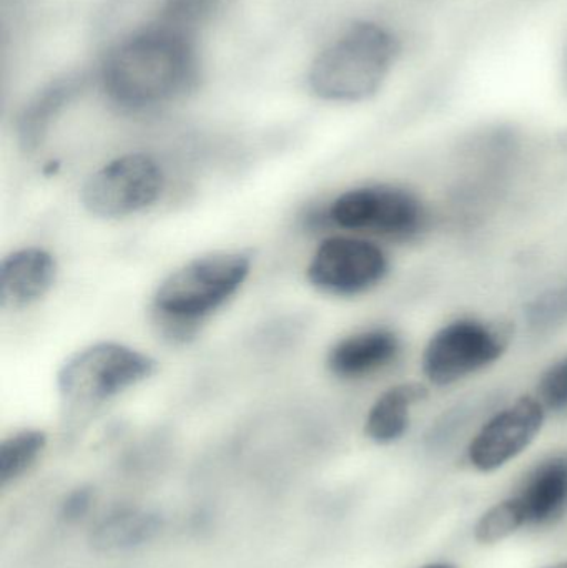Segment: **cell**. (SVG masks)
I'll return each mask as SVG.
<instances>
[{"label": "cell", "instance_id": "5", "mask_svg": "<svg viewBox=\"0 0 567 568\" xmlns=\"http://www.w3.org/2000/svg\"><path fill=\"white\" fill-rule=\"evenodd\" d=\"M512 327L503 323L462 317L433 334L422 357L423 376L436 387H448L498 363L509 344Z\"/></svg>", "mask_w": 567, "mask_h": 568}, {"label": "cell", "instance_id": "23", "mask_svg": "<svg viewBox=\"0 0 567 568\" xmlns=\"http://www.w3.org/2000/svg\"><path fill=\"white\" fill-rule=\"evenodd\" d=\"M543 568H567V560H563V562L551 564V566H546Z\"/></svg>", "mask_w": 567, "mask_h": 568}, {"label": "cell", "instance_id": "6", "mask_svg": "<svg viewBox=\"0 0 567 568\" xmlns=\"http://www.w3.org/2000/svg\"><path fill=\"white\" fill-rule=\"evenodd\" d=\"M328 219L340 229L373 233L392 242L419 239L429 225L422 199L393 185L360 186L343 193L330 206Z\"/></svg>", "mask_w": 567, "mask_h": 568}, {"label": "cell", "instance_id": "22", "mask_svg": "<svg viewBox=\"0 0 567 568\" xmlns=\"http://www.w3.org/2000/svg\"><path fill=\"white\" fill-rule=\"evenodd\" d=\"M422 568H456V567L452 566V564H448V562H432V564H426V566H423Z\"/></svg>", "mask_w": 567, "mask_h": 568}, {"label": "cell", "instance_id": "21", "mask_svg": "<svg viewBox=\"0 0 567 568\" xmlns=\"http://www.w3.org/2000/svg\"><path fill=\"white\" fill-rule=\"evenodd\" d=\"M556 296H558L559 306H561L563 316H565V320L567 317V286L561 287V290L555 291Z\"/></svg>", "mask_w": 567, "mask_h": 568}, {"label": "cell", "instance_id": "14", "mask_svg": "<svg viewBox=\"0 0 567 568\" xmlns=\"http://www.w3.org/2000/svg\"><path fill=\"white\" fill-rule=\"evenodd\" d=\"M79 79H63L52 83L39 93L29 105L23 109L19 119L20 146L23 152H33L45 139L52 120L59 115L60 110L79 93Z\"/></svg>", "mask_w": 567, "mask_h": 568}, {"label": "cell", "instance_id": "10", "mask_svg": "<svg viewBox=\"0 0 567 568\" xmlns=\"http://www.w3.org/2000/svg\"><path fill=\"white\" fill-rule=\"evenodd\" d=\"M515 497L525 510L526 527L543 529L559 523L567 514V454L539 460Z\"/></svg>", "mask_w": 567, "mask_h": 568}, {"label": "cell", "instance_id": "7", "mask_svg": "<svg viewBox=\"0 0 567 568\" xmlns=\"http://www.w3.org/2000/svg\"><path fill=\"white\" fill-rule=\"evenodd\" d=\"M163 183L162 169L152 156L130 153L93 173L80 200L93 216L125 219L153 205L162 195Z\"/></svg>", "mask_w": 567, "mask_h": 568}, {"label": "cell", "instance_id": "3", "mask_svg": "<svg viewBox=\"0 0 567 568\" xmlns=\"http://www.w3.org/2000/svg\"><path fill=\"white\" fill-rule=\"evenodd\" d=\"M250 268L249 252H220L193 260L160 284L153 297L155 313L196 326L239 291Z\"/></svg>", "mask_w": 567, "mask_h": 568}, {"label": "cell", "instance_id": "2", "mask_svg": "<svg viewBox=\"0 0 567 568\" xmlns=\"http://www.w3.org/2000/svg\"><path fill=\"white\" fill-rule=\"evenodd\" d=\"M399 55L402 42L395 30L376 20H355L313 60L310 90L326 102L372 99L392 75Z\"/></svg>", "mask_w": 567, "mask_h": 568}, {"label": "cell", "instance_id": "20", "mask_svg": "<svg viewBox=\"0 0 567 568\" xmlns=\"http://www.w3.org/2000/svg\"><path fill=\"white\" fill-rule=\"evenodd\" d=\"M90 506H92V490L87 487L73 490L62 504V517L67 523H75L89 513Z\"/></svg>", "mask_w": 567, "mask_h": 568}, {"label": "cell", "instance_id": "9", "mask_svg": "<svg viewBox=\"0 0 567 568\" xmlns=\"http://www.w3.org/2000/svg\"><path fill=\"white\" fill-rule=\"evenodd\" d=\"M545 406L536 396H522L489 417L469 443L466 457L479 474H493L533 446L546 423Z\"/></svg>", "mask_w": 567, "mask_h": 568}, {"label": "cell", "instance_id": "16", "mask_svg": "<svg viewBox=\"0 0 567 568\" xmlns=\"http://www.w3.org/2000/svg\"><path fill=\"white\" fill-rule=\"evenodd\" d=\"M526 517L515 496L506 497L485 510L473 527V539L483 547H495L525 529Z\"/></svg>", "mask_w": 567, "mask_h": 568}, {"label": "cell", "instance_id": "19", "mask_svg": "<svg viewBox=\"0 0 567 568\" xmlns=\"http://www.w3.org/2000/svg\"><path fill=\"white\" fill-rule=\"evenodd\" d=\"M165 2L166 20L185 26L189 20L202 16L213 0H165Z\"/></svg>", "mask_w": 567, "mask_h": 568}, {"label": "cell", "instance_id": "15", "mask_svg": "<svg viewBox=\"0 0 567 568\" xmlns=\"http://www.w3.org/2000/svg\"><path fill=\"white\" fill-rule=\"evenodd\" d=\"M160 517L142 510H123L103 520L92 536L99 550H126L152 540L160 532Z\"/></svg>", "mask_w": 567, "mask_h": 568}, {"label": "cell", "instance_id": "18", "mask_svg": "<svg viewBox=\"0 0 567 568\" xmlns=\"http://www.w3.org/2000/svg\"><path fill=\"white\" fill-rule=\"evenodd\" d=\"M536 397L546 413H567V356L556 361L539 377Z\"/></svg>", "mask_w": 567, "mask_h": 568}, {"label": "cell", "instance_id": "1", "mask_svg": "<svg viewBox=\"0 0 567 568\" xmlns=\"http://www.w3.org/2000/svg\"><path fill=\"white\" fill-rule=\"evenodd\" d=\"M199 67L189 30L166 20L113 47L103 62L102 85L122 109H155L192 92L199 83Z\"/></svg>", "mask_w": 567, "mask_h": 568}, {"label": "cell", "instance_id": "8", "mask_svg": "<svg viewBox=\"0 0 567 568\" xmlns=\"http://www.w3.org/2000/svg\"><path fill=\"white\" fill-rule=\"evenodd\" d=\"M389 272L386 253L368 240L332 236L308 265L310 283L333 296H358L378 286Z\"/></svg>", "mask_w": 567, "mask_h": 568}, {"label": "cell", "instance_id": "11", "mask_svg": "<svg viewBox=\"0 0 567 568\" xmlns=\"http://www.w3.org/2000/svg\"><path fill=\"white\" fill-rule=\"evenodd\" d=\"M402 349V337L395 331L376 327L336 343L330 349L326 366L343 379H358L392 366Z\"/></svg>", "mask_w": 567, "mask_h": 568}, {"label": "cell", "instance_id": "13", "mask_svg": "<svg viewBox=\"0 0 567 568\" xmlns=\"http://www.w3.org/2000/svg\"><path fill=\"white\" fill-rule=\"evenodd\" d=\"M429 397V387L423 383H402L389 387L369 409L365 434L378 446L398 443L412 426V410Z\"/></svg>", "mask_w": 567, "mask_h": 568}, {"label": "cell", "instance_id": "17", "mask_svg": "<svg viewBox=\"0 0 567 568\" xmlns=\"http://www.w3.org/2000/svg\"><path fill=\"white\" fill-rule=\"evenodd\" d=\"M47 446L42 430L23 429L0 444V486L22 477L39 459Z\"/></svg>", "mask_w": 567, "mask_h": 568}, {"label": "cell", "instance_id": "12", "mask_svg": "<svg viewBox=\"0 0 567 568\" xmlns=\"http://www.w3.org/2000/svg\"><path fill=\"white\" fill-rule=\"evenodd\" d=\"M57 278V263L50 253L26 248L3 258L0 265V306L22 310L49 293Z\"/></svg>", "mask_w": 567, "mask_h": 568}, {"label": "cell", "instance_id": "4", "mask_svg": "<svg viewBox=\"0 0 567 568\" xmlns=\"http://www.w3.org/2000/svg\"><path fill=\"white\" fill-rule=\"evenodd\" d=\"M156 361L119 343H99L70 356L59 374L60 396L75 406H95L156 373Z\"/></svg>", "mask_w": 567, "mask_h": 568}]
</instances>
